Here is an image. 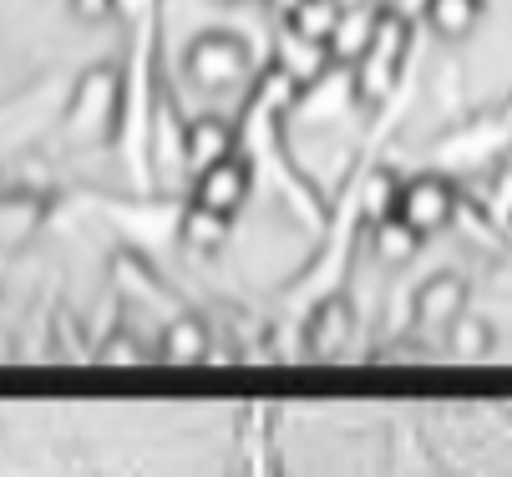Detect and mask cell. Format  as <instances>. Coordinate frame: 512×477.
I'll use <instances>...</instances> for the list:
<instances>
[{"label": "cell", "mask_w": 512, "mask_h": 477, "mask_svg": "<svg viewBox=\"0 0 512 477\" xmlns=\"http://www.w3.org/2000/svg\"><path fill=\"white\" fill-rule=\"evenodd\" d=\"M477 16V0H431V21L442 31H462Z\"/></svg>", "instance_id": "3"}, {"label": "cell", "mask_w": 512, "mask_h": 477, "mask_svg": "<svg viewBox=\"0 0 512 477\" xmlns=\"http://www.w3.org/2000/svg\"><path fill=\"white\" fill-rule=\"evenodd\" d=\"M239 188H244V173H239L234 158H224V163H213L208 178H203V203H208V209H234Z\"/></svg>", "instance_id": "2"}, {"label": "cell", "mask_w": 512, "mask_h": 477, "mask_svg": "<svg viewBox=\"0 0 512 477\" xmlns=\"http://www.w3.org/2000/svg\"><path fill=\"white\" fill-rule=\"evenodd\" d=\"M401 214H406L411 229H431L436 219L447 214V193L436 188V183H416V188L406 193V203H401Z\"/></svg>", "instance_id": "1"}]
</instances>
